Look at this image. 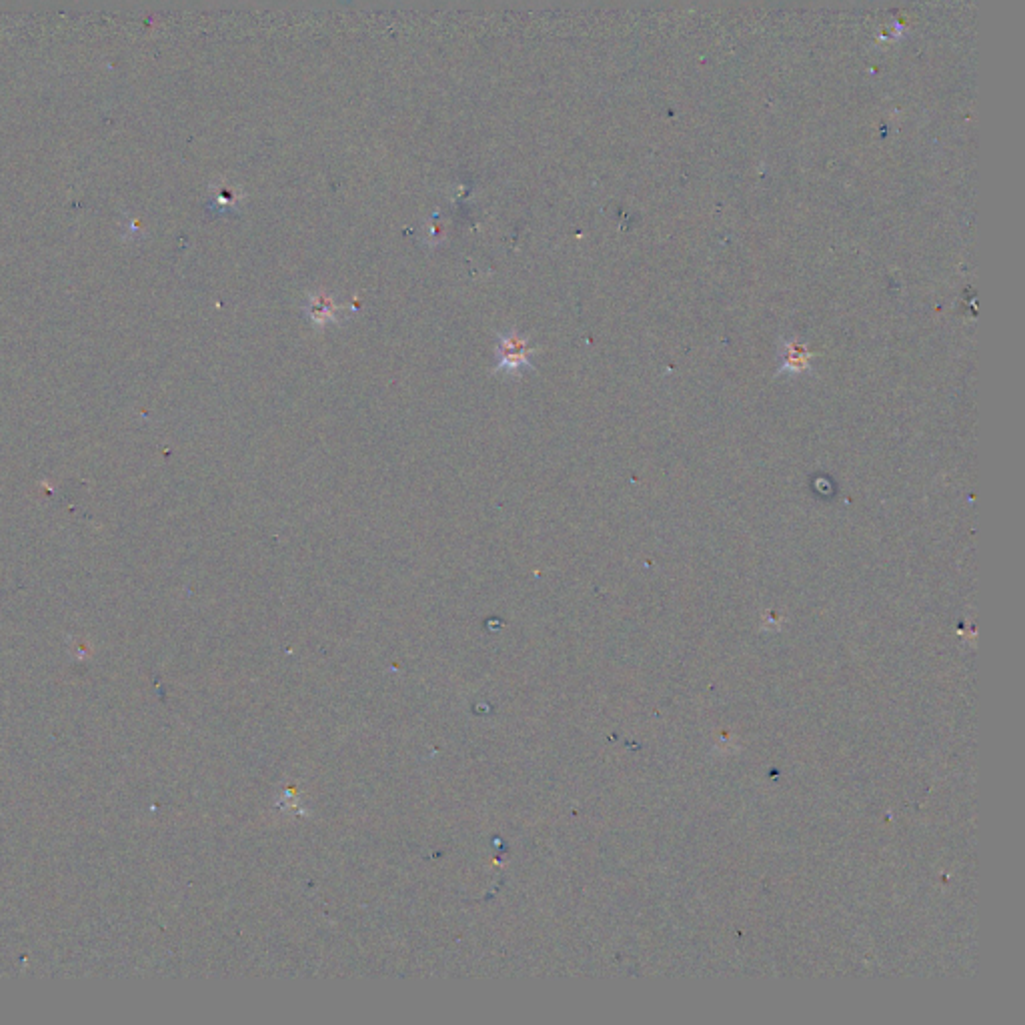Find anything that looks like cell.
<instances>
[{"label":"cell","mask_w":1025,"mask_h":1025,"mask_svg":"<svg viewBox=\"0 0 1025 1025\" xmlns=\"http://www.w3.org/2000/svg\"><path fill=\"white\" fill-rule=\"evenodd\" d=\"M533 349L529 347V341L521 337L519 333L511 331L507 335L499 337L497 345V371L501 373H517L527 367H531L529 355Z\"/></svg>","instance_id":"6da1fadb"},{"label":"cell","mask_w":1025,"mask_h":1025,"mask_svg":"<svg viewBox=\"0 0 1025 1025\" xmlns=\"http://www.w3.org/2000/svg\"><path fill=\"white\" fill-rule=\"evenodd\" d=\"M305 313L309 315V319L319 325V327H325L329 323H333L339 315V309L335 305V301L327 295V293H315L309 297L307 305H305Z\"/></svg>","instance_id":"7a4b0ae2"}]
</instances>
